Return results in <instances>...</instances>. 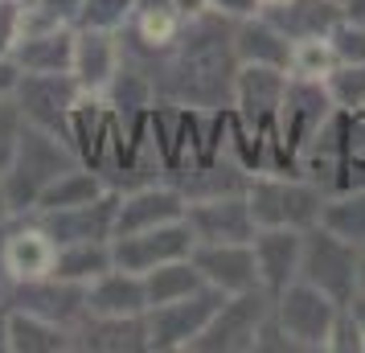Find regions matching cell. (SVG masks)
<instances>
[{
    "mask_svg": "<svg viewBox=\"0 0 365 353\" xmlns=\"http://www.w3.org/2000/svg\"><path fill=\"white\" fill-rule=\"evenodd\" d=\"M53 259H58V242L46 235V226L37 218H9V230H4V271L13 284H25V280H41L53 271Z\"/></svg>",
    "mask_w": 365,
    "mask_h": 353,
    "instance_id": "obj_15",
    "label": "cell"
},
{
    "mask_svg": "<svg viewBox=\"0 0 365 353\" xmlns=\"http://www.w3.org/2000/svg\"><path fill=\"white\" fill-rule=\"evenodd\" d=\"M234 53H238V66L287 70L292 66V37L259 13V17L234 21Z\"/></svg>",
    "mask_w": 365,
    "mask_h": 353,
    "instance_id": "obj_23",
    "label": "cell"
},
{
    "mask_svg": "<svg viewBox=\"0 0 365 353\" xmlns=\"http://www.w3.org/2000/svg\"><path fill=\"white\" fill-rule=\"evenodd\" d=\"M267 312H271V296L263 287L234 292L222 300V308L214 312V320L205 324V333L193 341L189 353H255Z\"/></svg>",
    "mask_w": 365,
    "mask_h": 353,
    "instance_id": "obj_8",
    "label": "cell"
},
{
    "mask_svg": "<svg viewBox=\"0 0 365 353\" xmlns=\"http://www.w3.org/2000/svg\"><path fill=\"white\" fill-rule=\"evenodd\" d=\"M78 353H148V320L140 317H95L86 312L74 329Z\"/></svg>",
    "mask_w": 365,
    "mask_h": 353,
    "instance_id": "obj_19",
    "label": "cell"
},
{
    "mask_svg": "<svg viewBox=\"0 0 365 353\" xmlns=\"http://www.w3.org/2000/svg\"><path fill=\"white\" fill-rule=\"evenodd\" d=\"M13 99H17L25 123L50 128L62 140H70V111L83 99V86L74 83V74H21Z\"/></svg>",
    "mask_w": 365,
    "mask_h": 353,
    "instance_id": "obj_10",
    "label": "cell"
},
{
    "mask_svg": "<svg viewBox=\"0 0 365 353\" xmlns=\"http://www.w3.org/2000/svg\"><path fill=\"white\" fill-rule=\"evenodd\" d=\"M210 9L222 13L226 21H247L263 13V0H210Z\"/></svg>",
    "mask_w": 365,
    "mask_h": 353,
    "instance_id": "obj_38",
    "label": "cell"
},
{
    "mask_svg": "<svg viewBox=\"0 0 365 353\" xmlns=\"http://www.w3.org/2000/svg\"><path fill=\"white\" fill-rule=\"evenodd\" d=\"M324 353H365V329H361V320H357V312H353V304L336 308V320H332Z\"/></svg>",
    "mask_w": 365,
    "mask_h": 353,
    "instance_id": "obj_35",
    "label": "cell"
},
{
    "mask_svg": "<svg viewBox=\"0 0 365 353\" xmlns=\"http://www.w3.org/2000/svg\"><path fill=\"white\" fill-rule=\"evenodd\" d=\"M9 304L13 308H29L37 317H50L58 324H66V329H78L86 317V284H70V280H58V275H41V280L13 284Z\"/></svg>",
    "mask_w": 365,
    "mask_h": 353,
    "instance_id": "obj_14",
    "label": "cell"
},
{
    "mask_svg": "<svg viewBox=\"0 0 365 353\" xmlns=\"http://www.w3.org/2000/svg\"><path fill=\"white\" fill-rule=\"evenodd\" d=\"M9 308L13 304H0V353H9Z\"/></svg>",
    "mask_w": 365,
    "mask_h": 353,
    "instance_id": "obj_41",
    "label": "cell"
},
{
    "mask_svg": "<svg viewBox=\"0 0 365 353\" xmlns=\"http://www.w3.org/2000/svg\"><path fill=\"white\" fill-rule=\"evenodd\" d=\"M21 132H25V116H21L17 99H0V173L9 168V160H13Z\"/></svg>",
    "mask_w": 365,
    "mask_h": 353,
    "instance_id": "obj_36",
    "label": "cell"
},
{
    "mask_svg": "<svg viewBox=\"0 0 365 353\" xmlns=\"http://www.w3.org/2000/svg\"><path fill=\"white\" fill-rule=\"evenodd\" d=\"M135 0H83V13H78V25L86 29H123L128 17H132Z\"/></svg>",
    "mask_w": 365,
    "mask_h": 353,
    "instance_id": "obj_34",
    "label": "cell"
},
{
    "mask_svg": "<svg viewBox=\"0 0 365 353\" xmlns=\"http://www.w3.org/2000/svg\"><path fill=\"white\" fill-rule=\"evenodd\" d=\"M83 165L78 160V152L70 140H62L58 132L50 128H37V123H25V132L17 140V152H13V160L9 168L0 173V181H4V193H9V210H13V218H25V214H34L37 198L46 193V189L66 173V168Z\"/></svg>",
    "mask_w": 365,
    "mask_h": 353,
    "instance_id": "obj_2",
    "label": "cell"
},
{
    "mask_svg": "<svg viewBox=\"0 0 365 353\" xmlns=\"http://www.w3.org/2000/svg\"><path fill=\"white\" fill-rule=\"evenodd\" d=\"M173 4H177V13H181V17H197V13L210 9V0H173Z\"/></svg>",
    "mask_w": 365,
    "mask_h": 353,
    "instance_id": "obj_40",
    "label": "cell"
},
{
    "mask_svg": "<svg viewBox=\"0 0 365 353\" xmlns=\"http://www.w3.org/2000/svg\"><path fill=\"white\" fill-rule=\"evenodd\" d=\"M86 312H95V317H140V312H148L144 275L123 267L103 271L99 280L86 284Z\"/></svg>",
    "mask_w": 365,
    "mask_h": 353,
    "instance_id": "obj_21",
    "label": "cell"
},
{
    "mask_svg": "<svg viewBox=\"0 0 365 353\" xmlns=\"http://www.w3.org/2000/svg\"><path fill=\"white\" fill-rule=\"evenodd\" d=\"M299 251H304V230L263 226L255 235V263H259V284L267 296H279L292 280H299Z\"/></svg>",
    "mask_w": 365,
    "mask_h": 353,
    "instance_id": "obj_20",
    "label": "cell"
},
{
    "mask_svg": "<svg viewBox=\"0 0 365 353\" xmlns=\"http://www.w3.org/2000/svg\"><path fill=\"white\" fill-rule=\"evenodd\" d=\"M353 312H357V320H361V329H365V292L353 296Z\"/></svg>",
    "mask_w": 365,
    "mask_h": 353,
    "instance_id": "obj_43",
    "label": "cell"
},
{
    "mask_svg": "<svg viewBox=\"0 0 365 353\" xmlns=\"http://www.w3.org/2000/svg\"><path fill=\"white\" fill-rule=\"evenodd\" d=\"M357 292H365V247L357 255Z\"/></svg>",
    "mask_w": 365,
    "mask_h": 353,
    "instance_id": "obj_44",
    "label": "cell"
},
{
    "mask_svg": "<svg viewBox=\"0 0 365 353\" xmlns=\"http://www.w3.org/2000/svg\"><path fill=\"white\" fill-rule=\"evenodd\" d=\"M226 292L201 284L197 292H189L173 304H152L144 320H148V353H189L193 341L205 333V324L214 320L222 308Z\"/></svg>",
    "mask_w": 365,
    "mask_h": 353,
    "instance_id": "obj_5",
    "label": "cell"
},
{
    "mask_svg": "<svg viewBox=\"0 0 365 353\" xmlns=\"http://www.w3.org/2000/svg\"><path fill=\"white\" fill-rule=\"evenodd\" d=\"M275 4H283V0H263V9H275Z\"/></svg>",
    "mask_w": 365,
    "mask_h": 353,
    "instance_id": "obj_46",
    "label": "cell"
},
{
    "mask_svg": "<svg viewBox=\"0 0 365 353\" xmlns=\"http://www.w3.org/2000/svg\"><path fill=\"white\" fill-rule=\"evenodd\" d=\"M336 132H341V189H365V107L357 111L336 107Z\"/></svg>",
    "mask_w": 365,
    "mask_h": 353,
    "instance_id": "obj_28",
    "label": "cell"
},
{
    "mask_svg": "<svg viewBox=\"0 0 365 353\" xmlns=\"http://www.w3.org/2000/svg\"><path fill=\"white\" fill-rule=\"evenodd\" d=\"M193 267L201 271V280L217 292H250L259 284V263H255V242H197L193 247Z\"/></svg>",
    "mask_w": 365,
    "mask_h": 353,
    "instance_id": "obj_13",
    "label": "cell"
},
{
    "mask_svg": "<svg viewBox=\"0 0 365 353\" xmlns=\"http://www.w3.org/2000/svg\"><path fill=\"white\" fill-rule=\"evenodd\" d=\"M140 66L156 86L160 103H181L193 111H222L230 107L238 53H234V21L205 9L197 17H185L177 37L165 50L123 58Z\"/></svg>",
    "mask_w": 365,
    "mask_h": 353,
    "instance_id": "obj_1",
    "label": "cell"
},
{
    "mask_svg": "<svg viewBox=\"0 0 365 353\" xmlns=\"http://www.w3.org/2000/svg\"><path fill=\"white\" fill-rule=\"evenodd\" d=\"M263 17L279 25L292 41H299V37H324L345 17V4L341 0H283L275 9H263Z\"/></svg>",
    "mask_w": 365,
    "mask_h": 353,
    "instance_id": "obj_25",
    "label": "cell"
},
{
    "mask_svg": "<svg viewBox=\"0 0 365 353\" xmlns=\"http://www.w3.org/2000/svg\"><path fill=\"white\" fill-rule=\"evenodd\" d=\"M111 267H115L111 242H66V247H58L50 275L70 280V284H91V280H99L103 271Z\"/></svg>",
    "mask_w": 365,
    "mask_h": 353,
    "instance_id": "obj_26",
    "label": "cell"
},
{
    "mask_svg": "<svg viewBox=\"0 0 365 353\" xmlns=\"http://www.w3.org/2000/svg\"><path fill=\"white\" fill-rule=\"evenodd\" d=\"M345 13H353V17H365V0H349Z\"/></svg>",
    "mask_w": 365,
    "mask_h": 353,
    "instance_id": "obj_45",
    "label": "cell"
},
{
    "mask_svg": "<svg viewBox=\"0 0 365 353\" xmlns=\"http://www.w3.org/2000/svg\"><path fill=\"white\" fill-rule=\"evenodd\" d=\"M185 222L197 242H255V235H259L247 193H222V198L189 202Z\"/></svg>",
    "mask_w": 365,
    "mask_h": 353,
    "instance_id": "obj_12",
    "label": "cell"
},
{
    "mask_svg": "<svg viewBox=\"0 0 365 353\" xmlns=\"http://www.w3.org/2000/svg\"><path fill=\"white\" fill-rule=\"evenodd\" d=\"M13 218V210H9V193H4V181H0V222Z\"/></svg>",
    "mask_w": 365,
    "mask_h": 353,
    "instance_id": "obj_42",
    "label": "cell"
},
{
    "mask_svg": "<svg viewBox=\"0 0 365 353\" xmlns=\"http://www.w3.org/2000/svg\"><path fill=\"white\" fill-rule=\"evenodd\" d=\"M324 86H329L332 103H336L341 111H357V107H365V62H353V66L336 62L332 74L324 78Z\"/></svg>",
    "mask_w": 365,
    "mask_h": 353,
    "instance_id": "obj_32",
    "label": "cell"
},
{
    "mask_svg": "<svg viewBox=\"0 0 365 353\" xmlns=\"http://www.w3.org/2000/svg\"><path fill=\"white\" fill-rule=\"evenodd\" d=\"M332 66H336V53H332L329 37H299V41H292V66H287V74L329 78Z\"/></svg>",
    "mask_w": 365,
    "mask_h": 353,
    "instance_id": "obj_31",
    "label": "cell"
},
{
    "mask_svg": "<svg viewBox=\"0 0 365 353\" xmlns=\"http://www.w3.org/2000/svg\"><path fill=\"white\" fill-rule=\"evenodd\" d=\"M329 46L332 53H336V62H345V66H353V62H365V17H353V13H345V17L332 25L329 34Z\"/></svg>",
    "mask_w": 365,
    "mask_h": 353,
    "instance_id": "obj_33",
    "label": "cell"
},
{
    "mask_svg": "<svg viewBox=\"0 0 365 353\" xmlns=\"http://www.w3.org/2000/svg\"><path fill=\"white\" fill-rule=\"evenodd\" d=\"M332 111H336V103H332L324 78L287 74L283 107H279V128H275V152H271V173H296L299 148L329 123Z\"/></svg>",
    "mask_w": 365,
    "mask_h": 353,
    "instance_id": "obj_4",
    "label": "cell"
},
{
    "mask_svg": "<svg viewBox=\"0 0 365 353\" xmlns=\"http://www.w3.org/2000/svg\"><path fill=\"white\" fill-rule=\"evenodd\" d=\"M336 308L341 304L332 296H324L320 287L304 284V280H292L279 296H271V312L283 324V333L292 337L296 353H320L329 345Z\"/></svg>",
    "mask_w": 365,
    "mask_h": 353,
    "instance_id": "obj_7",
    "label": "cell"
},
{
    "mask_svg": "<svg viewBox=\"0 0 365 353\" xmlns=\"http://www.w3.org/2000/svg\"><path fill=\"white\" fill-rule=\"evenodd\" d=\"M320 226L332 230L336 238L353 242V247H365V189L329 193L324 210H320Z\"/></svg>",
    "mask_w": 365,
    "mask_h": 353,
    "instance_id": "obj_27",
    "label": "cell"
},
{
    "mask_svg": "<svg viewBox=\"0 0 365 353\" xmlns=\"http://www.w3.org/2000/svg\"><path fill=\"white\" fill-rule=\"evenodd\" d=\"M13 62L25 74H70V62H74V25L21 34L17 46H13Z\"/></svg>",
    "mask_w": 365,
    "mask_h": 353,
    "instance_id": "obj_22",
    "label": "cell"
},
{
    "mask_svg": "<svg viewBox=\"0 0 365 353\" xmlns=\"http://www.w3.org/2000/svg\"><path fill=\"white\" fill-rule=\"evenodd\" d=\"M205 284L201 280V271L193 267V259H177V263H160V267H152L144 275V287H148V308L152 304H173L189 296V292H197Z\"/></svg>",
    "mask_w": 365,
    "mask_h": 353,
    "instance_id": "obj_30",
    "label": "cell"
},
{
    "mask_svg": "<svg viewBox=\"0 0 365 353\" xmlns=\"http://www.w3.org/2000/svg\"><path fill=\"white\" fill-rule=\"evenodd\" d=\"M165 181L181 193L185 202H201V198H222V193H247L250 173L234 160V152H222L214 160H201V165L168 173Z\"/></svg>",
    "mask_w": 365,
    "mask_h": 353,
    "instance_id": "obj_18",
    "label": "cell"
},
{
    "mask_svg": "<svg viewBox=\"0 0 365 353\" xmlns=\"http://www.w3.org/2000/svg\"><path fill=\"white\" fill-rule=\"evenodd\" d=\"M115 214H119V193L107 189L95 202L66 205V210H41V214H29V218L41 222L58 247H66V242H111L115 238Z\"/></svg>",
    "mask_w": 365,
    "mask_h": 353,
    "instance_id": "obj_11",
    "label": "cell"
},
{
    "mask_svg": "<svg viewBox=\"0 0 365 353\" xmlns=\"http://www.w3.org/2000/svg\"><path fill=\"white\" fill-rule=\"evenodd\" d=\"M197 247V238L189 230V222H165V226H152V230H135V235H115L111 238V255H115V267L135 271V275H148L160 263H177L189 259Z\"/></svg>",
    "mask_w": 365,
    "mask_h": 353,
    "instance_id": "obj_9",
    "label": "cell"
},
{
    "mask_svg": "<svg viewBox=\"0 0 365 353\" xmlns=\"http://www.w3.org/2000/svg\"><path fill=\"white\" fill-rule=\"evenodd\" d=\"M341 4H349V0H341Z\"/></svg>",
    "mask_w": 365,
    "mask_h": 353,
    "instance_id": "obj_48",
    "label": "cell"
},
{
    "mask_svg": "<svg viewBox=\"0 0 365 353\" xmlns=\"http://www.w3.org/2000/svg\"><path fill=\"white\" fill-rule=\"evenodd\" d=\"M324 189L312 185L299 173H250L247 181V202L250 214L263 226L275 230H312L320 226V210H324Z\"/></svg>",
    "mask_w": 365,
    "mask_h": 353,
    "instance_id": "obj_3",
    "label": "cell"
},
{
    "mask_svg": "<svg viewBox=\"0 0 365 353\" xmlns=\"http://www.w3.org/2000/svg\"><path fill=\"white\" fill-rule=\"evenodd\" d=\"M119 66H123V46H119L115 29L74 25V62H70L74 83L83 91H91V95H103Z\"/></svg>",
    "mask_w": 365,
    "mask_h": 353,
    "instance_id": "obj_16",
    "label": "cell"
},
{
    "mask_svg": "<svg viewBox=\"0 0 365 353\" xmlns=\"http://www.w3.org/2000/svg\"><path fill=\"white\" fill-rule=\"evenodd\" d=\"M185 198L168 181L156 185H140L132 193H119V214H115V235H135V230H152L165 222L185 218Z\"/></svg>",
    "mask_w": 365,
    "mask_h": 353,
    "instance_id": "obj_17",
    "label": "cell"
},
{
    "mask_svg": "<svg viewBox=\"0 0 365 353\" xmlns=\"http://www.w3.org/2000/svg\"><path fill=\"white\" fill-rule=\"evenodd\" d=\"M9 353H74V329L29 308H9Z\"/></svg>",
    "mask_w": 365,
    "mask_h": 353,
    "instance_id": "obj_24",
    "label": "cell"
},
{
    "mask_svg": "<svg viewBox=\"0 0 365 353\" xmlns=\"http://www.w3.org/2000/svg\"><path fill=\"white\" fill-rule=\"evenodd\" d=\"M21 37V0H0V53H13Z\"/></svg>",
    "mask_w": 365,
    "mask_h": 353,
    "instance_id": "obj_37",
    "label": "cell"
},
{
    "mask_svg": "<svg viewBox=\"0 0 365 353\" xmlns=\"http://www.w3.org/2000/svg\"><path fill=\"white\" fill-rule=\"evenodd\" d=\"M0 304H9V292H0Z\"/></svg>",
    "mask_w": 365,
    "mask_h": 353,
    "instance_id": "obj_47",
    "label": "cell"
},
{
    "mask_svg": "<svg viewBox=\"0 0 365 353\" xmlns=\"http://www.w3.org/2000/svg\"><path fill=\"white\" fill-rule=\"evenodd\" d=\"M357 255H361V247L336 238L324 226H312V230H304L299 280L320 287L336 304H353V296H357Z\"/></svg>",
    "mask_w": 365,
    "mask_h": 353,
    "instance_id": "obj_6",
    "label": "cell"
},
{
    "mask_svg": "<svg viewBox=\"0 0 365 353\" xmlns=\"http://www.w3.org/2000/svg\"><path fill=\"white\" fill-rule=\"evenodd\" d=\"M21 74H25V70L13 62V53H0V99H13V95H17Z\"/></svg>",
    "mask_w": 365,
    "mask_h": 353,
    "instance_id": "obj_39",
    "label": "cell"
},
{
    "mask_svg": "<svg viewBox=\"0 0 365 353\" xmlns=\"http://www.w3.org/2000/svg\"><path fill=\"white\" fill-rule=\"evenodd\" d=\"M99 193H107V185H103L99 173H95V168H86V165H74V168H66V173H62V177L41 193V198H37L34 214H41V210H66V205L95 202Z\"/></svg>",
    "mask_w": 365,
    "mask_h": 353,
    "instance_id": "obj_29",
    "label": "cell"
}]
</instances>
